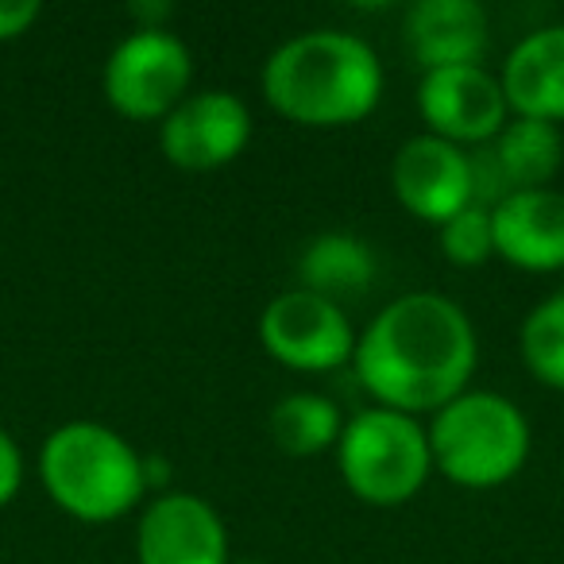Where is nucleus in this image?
<instances>
[{"label":"nucleus","instance_id":"1","mask_svg":"<svg viewBox=\"0 0 564 564\" xmlns=\"http://www.w3.org/2000/svg\"><path fill=\"white\" fill-rule=\"evenodd\" d=\"M479 340L468 310L437 291H410L387 302L356 333L352 368L376 406L399 414H437L468 391Z\"/></svg>","mask_w":564,"mask_h":564},{"label":"nucleus","instance_id":"2","mask_svg":"<svg viewBox=\"0 0 564 564\" xmlns=\"http://www.w3.org/2000/svg\"><path fill=\"white\" fill-rule=\"evenodd\" d=\"M263 97L302 128L360 124L383 97V63L368 40L314 28L282 40L263 63Z\"/></svg>","mask_w":564,"mask_h":564},{"label":"nucleus","instance_id":"3","mask_svg":"<svg viewBox=\"0 0 564 564\" xmlns=\"http://www.w3.org/2000/svg\"><path fill=\"white\" fill-rule=\"evenodd\" d=\"M40 479L51 502L78 522H117L148 487L143 453L105 422H66L47 433L40 448Z\"/></svg>","mask_w":564,"mask_h":564},{"label":"nucleus","instance_id":"4","mask_svg":"<svg viewBox=\"0 0 564 564\" xmlns=\"http://www.w3.org/2000/svg\"><path fill=\"white\" fill-rule=\"evenodd\" d=\"M433 468L456 487L487 491L514 479L530 460V417L499 391H464L430 422Z\"/></svg>","mask_w":564,"mask_h":564},{"label":"nucleus","instance_id":"5","mask_svg":"<svg viewBox=\"0 0 564 564\" xmlns=\"http://www.w3.org/2000/svg\"><path fill=\"white\" fill-rule=\"evenodd\" d=\"M337 468L348 491L368 507H402L433 471L430 433L417 417L368 406L345 422L337 441Z\"/></svg>","mask_w":564,"mask_h":564},{"label":"nucleus","instance_id":"6","mask_svg":"<svg viewBox=\"0 0 564 564\" xmlns=\"http://www.w3.org/2000/svg\"><path fill=\"white\" fill-rule=\"evenodd\" d=\"M194 55L171 28H135L105 58V101L124 120H163L189 97Z\"/></svg>","mask_w":564,"mask_h":564},{"label":"nucleus","instance_id":"7","mask_svg":"<svg viewBox=\"0 0 564 564\" xmlns=\"http://www.w3.org/2000/svg\"><path fill=\"white\" fill-rule=\"evenodd\" d=\"M259 340L267 356L294 371H333L352 364L356 329L345 306L302 286L274 294L259 314Z\"/></svg>","mask_w":564,"mask_h":564},{"label":"nucleus","instance_id":"8","mask_svg":"<svg viewBox=\"0 0 564 564\" xmlns=\"http://www.w3.org/2000/svg\"><path fill=\"white\" fill-rule=\"evenodd\" d=\"M417 112L437 140L456 148H484L507 128L510 105L499 74L487 66H441L417 82Z\"/></svg>","mask_w":564,"mask_h":564},{"label":"nucleus","instance_id":"9","mask_svg":"<svg viewBox=\"0 0 564 564\" xmlns=\"http://www.w3.org/2000/svg\"><path fill=\"white\" fill-rule=\"evenodd\" d=\"M251 140V109L232 89L189 94L171 117L159 120V148L178 171H217L243 155Z\"/></svg>","mask_w":564,"mask_h":564},{"label":"nucleus","instance_id":"10","mask_svg":"<svg viewBox=\"0 0 564 564\" xmlns=\"http://www.w3.org/2000/svg\"><path fill=\"white\" fill-rule=\"evenodd\" d=\"M391 189L406 213L425 225H445L460 209L476 205L471 151L422 132L410 135L391 163Z\"/></svg>","mask_w":564,"mask_h":564},{"label":"nucleus","instance_id":"11","mask_svg":"<svg viewBox=\"0 0 564 564\" xmlns=\"http://www.w3.org/2000/svg\"><path fill=\"white\" fill-rule=\"evenodd\" d=\"M140 564H228V530L213 502L189 491H159L135 525Z\"/></svg>","mask_w":564,"mask_h":564},{"label":"nucleus","instance_id":"12","mask_svg":"<svg viewBox=\"0 0 564 564\" xmlns=\"http://www.w3.org/2000/svg\"><path fill=\"white\" fill-rule=\"evenodd\" d=\"M402 43L417 66H484L491 47V20L479 0H414L402 17Z\"/></svg>","mask_w":564,"mask_h":564},{"label":"nucleus","instance_id":"13","mask_svg":"<svg viewBox=\"0 0 564 564\" xmlns=\"http://www.w3.org/2000/svg\"><path fill=\"white\" fill-rule=\"evenodd\" d=\"M495 256L522 271H564V189H518L491 209Z\"/></svg>","mask_w":564,"mask_h":564},{"label":"nucleus","instance_id":"14","mask_svg":"<svg viewBox=\"0 0 564 564\" xmlns=\"http://www.w3.org/2000/svg\"><path fill=\"white\" fill-rule=\"evenodd\" d=\"M502 94L514 117L561 124L564 120V24L522 35L502 63Z\"/></svg>","mask_w":564,"mask_h":564},{"label":"nucleus","instance_id":"15","mask_svg":"<svg viewBox=\"0 0 564 564\" xmlns=\"http://www.w3.org/2000/svg\"><path fill=\"white\" fill-rule=\"evenodd\" d=\"M379 259L371 251V243L356 232H317L314 240H306L299 256V286L310 294L337 302H356L376 286Z\"/></svg>","mask_w":564,"mask_h":564},{"label":"nucleus","instance_id":"16","mask_svg":"<svg viewBox=\"0 0 564 564\" xmlns=\"http://www.w3.org/2000/svg\"><path fill=\"white\" fill-rule=\"evenodd\" d=\"M487 151H491L510 194H518V189H545L564 166L561 124L533 117H510L507 128L487 143Z\"/></svg>","mask_w":564,"mask_h":564},{"label":"nucleus","instance_id":"17","mask_svg":"<svg viewBox=\"0 0 564 564\" xmlns=\"http://www.w3.org/2000/svg\"><path fill=\"white\" fill-rule=\"evenodd\" d=\"M271 441L286 456H317L333 448L345 433V414L333 399L314 391H294L279 399L267 417Z\"/></svg>","mask_w":564,"mask_h":564},{"label":"nucleus","instance_id":"18","mask_svg":"<svg viewBox=\"0 0 564 564\" xmlns=\"http://www.w3.org/2000/svg\"><path fill=\"white\" fill-rule=\"evenodd\" d=\"M518 352L538 383L564 391V299L549 294L525 314L518 329Z\"/></svg>","mask_w":564,"mask_h":564},{"label":"nucleus","instance_id":"19","mask_svg":"<svg viewBox=\"0 0 564 564\" xmlns=\"http://www.w3.org/2000/svg\"><path fill=\"white\" fill-rule=\"evenodd\" d=\"M441 256L456 267H479L495 256V228H491V209L484 205H468L456 217H448L437 228Z\"/></svg>","mask_w":564,"mask_h":564},{"label":"nucleus","instance_id":"20","mask_svg":"<svg viewBox=\"0 0 564 564\" xmlns=\"http://www.w3.org/2000/svg\"><path fill=\"white\" fill-rule=\"evenodd\" d=\"M24 487V453H20L17 437L0 425V507H9Z\"/></svg>","mask_w":564,"mask_h":564},{"label":"nucleus","instance_id":"21","mask_svg":"<svg viewBox=\"0 0 564 564\" xmlns=\"http://www.w3.org/2000/svg\"><path fill=\"white\" fill-rule=\"evenodd\" d=\"M40 12H43L40 0H0V43L20 40L24 32H32Z\"/></svg>","mask_w":564,"mask_h":564},{"label":"nucleus","instance_id":"22","mask_svg":"<svg viewBox=\"0 0 564 564\" xmlns=\"http://www.w3.org/2000/svg\"><path fill=\"white\" fill-rule=\"evenodd\" d=\"M128 17L135 20V28L151 32V28H166V20L174 17V4H166V0H140V4L128 9Z\"/></svg>","mask_w":564,"mask_h":564},{"label":"nucleus","instance_id":"23","mask_svg":"<svg viewBox=\"0 0 564 564\" xmlns=\"http://www.w3.org/2000/svg\"><path fill=\"white\" fill-rule=\"evenodd\" d=\"M228 564H267V561H256V556H243V561H228Z\"/></svg>","mask_w":564,"mask_h":564},{"label":"nucleus","instance_id":"24","mask_svg":"<svg viewBox=\"0 0 564 564\" xmlns=\"http://www.w3.org/2000/svg\"><path fill=\"white\" fill-rule=\"evenodd\" d=\"M564 274V271H561ZM556 294H561V299H564V282H561V291H556Z\"/></svg>","mask_w":564,"mask_h":564}]
</instances>
